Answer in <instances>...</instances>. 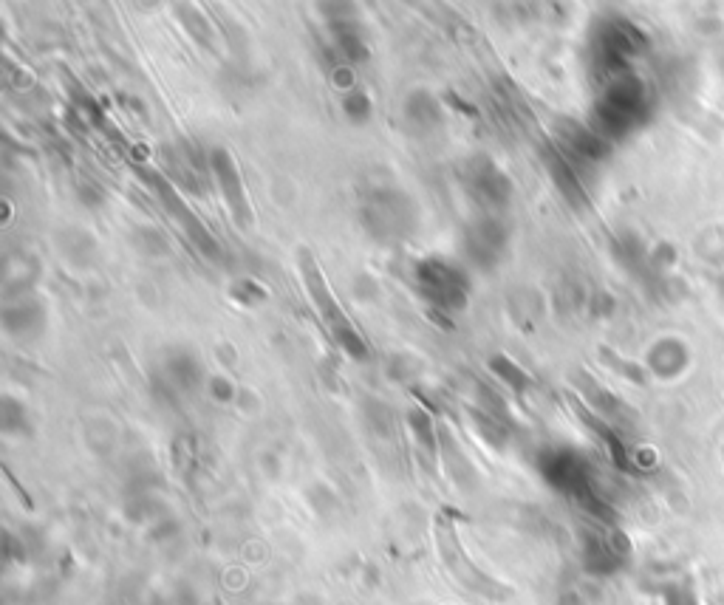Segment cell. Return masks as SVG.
Masks as SVG:
<instances>
[{"label": "cell", "mask_w": 724, "mask_h": 605, "mask_svg": "<svg viewBox=\"0 0 724 605\" xmlns=\"http://www.w3.org/2000/svg\"><path fill=\"white\" fill-rule=\"evenodd\" d=\"M210 167H213L215 184L221 187V196L227 201L232 218L238 221L241 229H249V224H252V207H249L247 190H244V181H241L238 167L232 162L230 150L213 148V153H210Z\"/></svg>", "instance_id": "obj_3"}, {"label": "cell", "mask_w": 724, "mask_h": 605, "mask_svg": "<svg viewBox=\"0 0 724 605\" xmlns=\"http://www.w3.org/2000/svg\"><path fill=\"white\" fill-rule=\"evenodd\" d=\"M300 269H303L306 289H309V295H312L314 306L323 314V320H326V326L331 328L334 340L340 343V348L346 351L348 357L365 360V357H368V345H365V340L357 334V328L348 323V317L343 314V309H340V303H334V297H331L329 286H326V280H323V272L317 269V263H314L309 255H303V258H300Z\"/></svg>", "instance_id": "obj_1"}, {"label": "cell", "mask_w": 724, "mask_h": 605, "mask_svg": "<svg viewBox=\"0 0 724 605\" xmlns=\"http://www.w3.org/2000/svg\"><path fill=\"white\" fill-rule=\"evenodd\" d=\"M167 377L173 379V385L181 388V391H190V388H196L198 379H201V368H198L196 357H190V354H176V357H170L167 360Z\"/></svg>", "instance_id": "obj_7"}, {"label": "cell", "mask_w": 724, "mask_h": 605, "mask_svg": "<svg viewBox=\"0 0 724 605\" xmlns=\"http://www.w3.org/2000/svg\"><path fill=\"white\" fill-rule=\"evenodd\" d=\"M343 108H346V114L351 116L354 122H365V119L371 116V102H368V97H365L362 91L346 94V99H343Z\"/></svg>", "instance_id": "obj_10"}, {"label": "cell", "mask_w": 724, "mask_h": 605, "mask_svg": "<svg viewBox=\"0 0 724 605\" xmlns=\"http://www.w3.org/2000/svg\"><path fill=\"white\" fill-rule=\"evenodd\" d=\"M493 371L498 374V377L504 379V382H507L510 388H515V391H524V388H527V382H529L527 374H524V371H521L518 365H512L507 357H495Z\"/></svg>", "instance_id": "obj_9"}, {"label": "cell", "mask_w": 724, "mask_h": 605, "mask_svg": "<svg viewBox=\"0 0 724 605\" xmlns=\"http://www.w3.org/2000/svg\"><path fill=\"white\" fill-rule=\"evenodd\" d=\"M365 227L371 229L377 238H402V232L408 227V218H411V204L399 193H379L377 198H371V204L365 207Z\"/></svg>", "instance_id": "obj_5"}, {"label": "cell", "mask_w": 724, "mask_h": 605, "mask_svg": "<svg viewBox=\"0 0 724 605\" xmlns=\"http://www.w3.org/2000/svg\"><path fill=\"white\" fill-rule=\"evenodd\" d=\"M416 286L436 309L459 311L467 306V292H470L467 275L459 266L442 258H428L416 266Z\"/></svg>", "instance_id": "obj_2"}, {"label": "cell", "mask_w": 724, "mask_h": 605, "mask_svg": "<svg viewBox=\"0 0 724 605\" xmlns=\"http://www.w3.org/2000/svg\"><path fill=\"white\" fill-rule=\"evenodd\" d=\"M662 603L665 605H702L699 594L693 589L691 580H674L662 589Z\"/></svg>", "instance_id": "obj_8"}, {"label": "cell", "mask_w": 724, "mask_h": 605, "mask_svg": "<svg viewBox=\"0 0 724 605\" xmlns=\"http://www.w3.org/2000/svg\"><path fill=\"white\" fill-rule=\"evenodd\" d=\"M504 241H507L504 227L495 218H481L467 232V252L481 266H493L501 258V252H504Z\"/></svg>", "instance_id": "obj_6"}, {"label": "cell", "mask_w": 724, "mask_h": 605, "mask_svg": "<svg viewBox=\"0 0 724 605\" xmlns=\"http://www.w3.org/2000/svg\"><path fill=\"white\" fill-rule=\"evenodd\" d=\"M467 176V187H470V196L476 198L481 207H487L490 213L504 210V204L512 196V184L507 176L487 159H473L464 170Z\"/></svg>", "instance_id": "obj_4"}, {"label": "cell", "mask_w": 724, "mask_h": 605, "mask_svg": "<svg viewBox=\"0 0 724 605\" xmlns=\"http://www.w3.org/2000/svg\"><path fill=\"white\" fill-rule=\"evenodd\" d=\"M159 605H193L190 600H181V594H173V597H167V600H162Z\"/></svg>", "instance_id": "obj_11"}]
</instances>
